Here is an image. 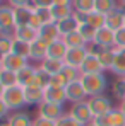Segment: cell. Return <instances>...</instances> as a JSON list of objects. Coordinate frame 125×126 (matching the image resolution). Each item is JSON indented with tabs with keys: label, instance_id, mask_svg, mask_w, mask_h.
Here are the masks:
<instances>
[{
	"label": "cell",
	"instance_id": "6da1fadb",
	"mask_svg": "<svg viewBox=\"0 0 125 126\" xmlns=\"http://www.w3.org/2000/svg\"><path fill=\"white\" fill-rule=\"evenodd\" d=\"M81 82L86 89L87 97L101 95L108 89V80H106L104 73H84V75H81Z\"/></svg>",
	"mask_w": 125,
	"mask_h": 126
},
{
	"label": "cell",
	"instance_id": "7a4b0ae2",
	"mask_svg": "<svg viewBox=\"0 0 125 126\" xmlns=\"http://www.w3.org/2000/svg\"><path fill=\"white\" fill-rule=\"evenodd\" d=\"M3 102L7 104V107L10 111H19L26 106V99H24V87L21 85H12L7 87L3 95H2Z\"/></svg>",
	"mask_w": 125,
	"mask_h": 126
},
{
	"label": "cell",
	"instance_id": "3957f363",
	"mask_svg": "<svg viewBox=\"0 0 125 126\" xmlns=\"http://www.w3.org/2000/svg\"><path fill=\"white\" fill-rule=\"evenodd\" d=\"M36 109H38V116H40V118L50 119V121L60 119L63 114L67 112L65 107H63V104H55V102H48V101H43Z\"/></svg>",
	"mask_w": 125,
	"mask_h": 126
},
{
	"label": "cell",
	"instance_id": "277c9868",
	"mask_svg": "<svg viewBox=\"0 0 125 126\" xmlns=\"http://www.w3.org/2000/svg\"><path fill=\"white\" fill-rule=\"evenodd\" d=\"M67 112H69L72 118H75L79 123H82V125H87V123H91V121L94 119V114H93L91 107L87 104V101H81V102L70 104V107H69Z\"/></svg>",
	"mask_w": 125,
	"mask_h": 126
},
{
	"label": "cell",
	"instance_id": "5b68a950",
	"mask_svg": "<svg viewBox=\"0 0 125 126\" xmlns=\"http://www.w3.org/2000/svg\"><path fill=\"white\" fill-rule=\"evenodd\" d=\"M87 104L91 107L94 118L96 116H101V114H108L111 109H115L113 104H111V99L106 97L104 94L101 95H93V97H87Z\"/></svg>",
	"mask_w": 125,
	"mask_h": 126
},
{
	"label": "cell",
	"instance_id": "8992f818",
	"mask_svg": "<svg viewBox=\"0 0 125 126\" xmlns=\"http://www.w3.org/2000/svg\"><path fill=\"white\" fill-rule=\"evenodd\" d=\"M16 29V10L9 3H0V32Z\"/></svg>",
	"mask_w": 125,
	"mask_h": 126
},
{
	"label": "cell",
	"instance_id": "52a82bcc",
	"mask_svg": "<svg viewBox=\"0 0 125 126\" xmlns=\"http://www.w3.org/2000/svg\"><path fill=\"white\" fill-rule=\"evenodd\" d=\"M65 94H67V101L69 102H81V101H87V94H86V89H84L81 79L75 80V82H70L65 87Z\"/></svg>",
	"mask_w": 125,
	"mask_h": 126
},
{
	"label": "cell",
	"instance_id": "ba28073f",
	"mask_svg": "<svg viewBox=\"0 0 125 126\" xmlns=\"http://www.w3.org/2000/svg\"><path fill=\"white\" fill-rule=\"evenodd\" d=\"M0 62H2V68H7V70H12V72H19L21 68H24L29 60L24 58L21 55H16V53H9V55H3L0 56Z\"/></svg>",
	"mask_w": 125,
	"mask_h": 126
},
{
	"label": "cell",
	"instance_id": "9c48e42d",
	"mask_svg": "<svg viewBox=\"0 0 125 126\" xmlns=\"http://www.w3.org/2000/svg\"><path fill=\"white\" fill-rule=\"evenodd\" d=\"M87 58V49L86 46L82 48H69L65 58H63V63L65 65H70V66H75L81 70V65L84 63V60Z\"/></svg>",
	"mask_w": 125,
	"mask_h": 126
},
{
	"label": "cell",
	"instance_id": "30bf717a",
	"mask_svg": "<svg viewBox=\"0 0 125 126\" xmlns=\"http://www.w3.org/2000/svg\"><path fill=\"white\" fill-rule=\"evenodd\" d=\"M38 38H40L41 41H45L46 44H50V43L60 39L62 36H60V31H58L57 22H48V24H43L41 27L38 29Z\"/></svg>",
	"mask_w": 125,
	"mask_h": 126
},
{
	"label": "cell",
	"instance_id": "8fae6325",
	"mask_svg": "<svg viewBox=\"0 0 125 126\" xmlns=\"http://www.w3.org/2000/svg\"><path fill=\"white\" fill-rule=\"evenodd\" d=\"M48 56V44L45 41H41L40 38L36 41H33L29 44V60L31 62H36L38 65Z\"/></svg>",
	"mask_w": 125,
	"mask_h": 126
},
{
	"label": "cell",
	"instance_id": "7c38bea8",
	"mask_svg": "<svg viewBox=\"0 0 125 126\" xmlns=\"http://www.w3.org/2000/svg\"><path fill=\"white\" fill-rule=\"evenodd\" d=\"M24 99H26V106H38L45 101V89L36 87V85H27L24 87Z\"/></svg>",
	"mask_w": 125,
	"mask_h": 126
},
{
	"label": "cell",
	"instance_id": "4fadbf2b",
	"mask_svg": "<svg viewBox=\"0 0 125 126\" xmlns=\"http://www.w3.org/2000/svg\"><path fill=\"white\" fill-rule=\"evenodd\" d=\"M5 123H7V126H33V119H31L29 112L19 109V111H12L7 116Z\"/></svg>",
	"mask_w": 125,
	"mask_h": 126
},
{
	"label": "cell",
	"instance_id": "5bb4252c",
	"mask_svg": "<svg viewBox=\"0 0 125 126\" xmlns=\"http://www.w3.org/2000/svg\"><path fill=\"white\" fill-rule=\"evenodd\" d=\"M14 38L17 41H24V43H31L38 39V29L31 27V26H16L14 29Z\"/></svg>",
	"mask_w": 125,
	"mask_h": 126
},
{
	"label": "cell",
	"instance_id": "9a60e30c",
	"mask_svg": "<svg viewBox=\"0 0 125 126\" xmlns=\"http://www.w3.org/2000/svg\"><path fill=\"white\" fill-rule=\"evenodd\" d=\"M106 21H104V26L110 27L111 31H118L124 27V7H118L111 12H108L106 16Z\"/></svg>",
	"mask_w": 125,
	"mask_h": 126
},
{
	"label": "cell",
	"instance_id": "2e32d148",
	"mask_svg": "<svg viewBox=\"0 0 125 126\" xmlns=\"http://www.w3.org/2000/svg\"><path fill=\"white\" fill-rule=\"evenodd\" d=\"M94 41L103 44L104 48H115V31H111L110 27H100L96 31V38Z\"/></svg>",
	"mask_w": 125,
	"mask_h": 126
},
{
	"label": "cell",
	"instance_id": "e0dca14e",
	"mask_svg": "<svg viewBox=\"0 0 125 126\" xmlns=\"http://www.w3.org/2000/svg\"><path fill=\"white\" fill-rule=\"evenodd\" d=\"M34 75H36V66L33 65H26L24 68H21L17 72V84L21 87H27V85L34 84Z\"/></svg>",
	"mask_w": 125,
	"mask_h": 126
},
{
	"label": "cell",
	"instance_id": "ac0fdd59",
	"mask_svg": "<svg viewBox=\"0 0 125 126\" xmlns=\"http://www.w3.org/2000/svg\"><path fill=\"white\" fill-rule=\"evenodd\" d=\"M81 73H104L103 65L100 63L98 56H93V55H87V58L84 60V63L81 65Z\"/></svg>",
	"mask_w": 125,
	"mask_h": 126
},
{
	"label": "cell",
	"instance_id": "d6986e66",
	"mask_svg": "<svg viewBox=\"0 0 125 126\" xmlns=\"http://www.w3.org/2000/svg\"><path fill=\"white\" fill-rule=\"evenodd\" d=\"M45 101H48V102H55V104H65V102H67L65 89L46 87V89H45Z\"/></svg>",
	"mask_w": 125,
	"mask_h": 126
},
{
	"label": "cell",
	"instance_id": "ffe728a7",
	"mask_svg": "<svg viewBox=\"0 0 125 126\" xmlns=\"http://www.w3.org/2000/svg\"><path fill=\"white\" fill-rule=\"evenodd\" d=\"M63 60H57V58H50V56H46L45 60H43L38 66L40 68H43L48 75H57V73H60L63 68Z\"/></svg>",
	"mask_w": 125,
	"mask_h": 126
},
{
	"label": "cell",
	"instance_id": "44dd1931",
	"mask_svg": "<svg viewBox=\"0 0 125 126\" xmlns=\"http://www.w3.org/2000/svg\"><path fill=\"white\" fill-rule=\"evenodd\" d=\"M67 51H69V48H67V44L63 43L62 38L48 44V56H50V58L63 60V58H65V55H67Z\"/></svg>",
	"mask_w": 125,
	"mask_h": 126
},
{
	"label": "cell",
	"instance_id": "7402d4cb",
	"mask_svg": "<svg viewBox=\"0 0 125 126\" xmlns=\"http://www.w3.org/2000/svg\"><path fill=\"white\" fill-rule=\"evenodd\" d=\"M14 10H16V26H29V22L33 19V14H34V7L27 5V7L14 9Z\"/></svg>",
	"mask_w": 125,
	"mask_h": 126
},
{
	"label": "cell",
	"instance_id": "603a6c76",
	"mask_svg": "<svg viewBox=\"0 0 125 126\" xmlns=\"http://www.w3.org/2000/svg\"><path fill=\"white\" fill-rule=\"evenodd\" d=\"M57 26H58L60 36H67V34H70V32L79 31V24H77V21H75L72 16H70V17H67V19L58 21V22H57Z\"/></svg>",
	"mask_w": 125,
	"mask_h": 126
},
{
	"label": "cell",
	"instance_id": "cb8c5ba5",
	"mask_svg": "<svg viewBox=\"0 0 125 126\" xmlns=\"http://www.w3.org/2000/svg\"><path fill=\"white\" fill-rule=\"evenodd\" d=\"M50 10H51V16H53V21H55V22L70 17L72 12H74L72 5H51Z\"/></svg>",
	"mask_w": 125,
	"mask_h": 126
},
{
	"label": "cell",
	"instance_id": "d4e9b609",
	"mask_svg": "<svg viewBox=\"0 0 125 126\" xmlns=\"http://www.w3.org/2000/svg\"><path fill=\"white\" fill-rule=\"evenodd\" d=\"M111 72L117 77H125V51L124 49H117V56H115V62H113V66H111Z\"/></svg>",
	"mask_w": 125,
	"mask_h": 126
},
{
	"label": "cell",
	"instance_id": "484cf974",
	"mask_svg": "<svg viewBox=\"0 0 125 126\" xmlns=\"http://www.w3.org/2000/svg\"><path fill=\"white\" fill-rule=\"evenodd\" d=\"M62 39H63V43L67 44V48H82V46L87 44V43L84 41V38L81 36L79 31L70 32V34H67V36H62Z\"/></svg>",
	"mask_w": 125,
	"mask_h": 126
},
{
	"label": "cell",
	"instance_id": "4316f807",
	"mask_svg": "<svg viewBox=\"0 0 125 126\" xmlns=\"http://www.w3.org/2000/svg\"><path fill=\"white\" fill-rule=\"evenodd\" d=\"M115 56H117V49L115 48H108L104 53H101L98 58H100V63L103 65L104 70H111L113 66V62H115Z\"/></svg>",
	"mask_w": 125,
	"mask_h": 126
},
{
	"label": "cell",
	"instance_id": "83f0119b",
	"mask_svg": "<svg viewBox=\"0 0 125 126\" xmlns=\"http://www.w3.org/2000/svg\"><path fill=\"white\" fill-rule=\"evenodd\" d=\"M0 82L5 85V87L19 85V84H17V72L7 70V68H2V70H0Z\"/></svg>",
	"mask_w": 125,
	"mask_h": 126
},
{
	"label": "cell",
	"instance_id": "f1b7e54d",
	"mask_svg": "<svg viewBox=\"0 0 125 126\" xmlns=\"http://www.w3.org/2000/svg\"><path fill=\"white\" fill-rule=\"evenodd\" d=\"M115 9H118L117 0H96V3H94V10L101 12V14H104V16H106L108 12L115 10Z\"/></svg>",
	"mask_w": 125,
	"mask_h": 126
},
{
	"label": "cell",
	"instance_id": "f546056e",
	"mask_svg": "<svg viewBox=\"0 0 125 126\" xmlns=\"http://www.w3.org/2000/svg\"><path fill=\"white\" fill-rule=\"evenodd\" d=\"M94 3H96V0H72V9L77 12L89 14L94 10Z\"/></svg>",
	"mask_w": 125,
	"mask_h": 126
},
{
	"label": "cell",
	"instance_id": "4dcf8cb0",
	"mask_svg": "<svg viewBox=\"0 0 125 126\" xmlns=\"http://www.w3.org/2000/svg\"><path fill=\"white\" fill-rule=\"evenodd\" d=\"M62 73L63 77H65V80L70 84V82H75V80H79L81 79V70L79 68H75V66H70V65H63V68H62Z\"/></svg>",
	"mask_w": 125,
	"mask_h": 126
},
{
	"label": "cell",
	"instance_id": "1f68e13d",
	"mask_svg": "<svg viewBox=\"0 0 125 126\" xmlns=\"http://www.w3.org/2000/svg\"><path fill=\"white\" fill-rule=\"evenodd\" d=\"M50 79H51V75H48L43 68L36 66V75H34V84L33 85L41 87V89H46V87L50 85Z\"/></svg>",
	"mask_w": 125,
	"mask_h": 126
},
{
	"label": "cell",
	"instance_id": "d6a6232c",
	"mask_svg": "<svg viewBox=\"0 0 125 126\" xmlns=\"http://www.w3.org/2000/svg\"><path fill=\"white\" fill-rule=\"evenodd\" d=\"M104 21H106L104 14L98 12V10H93V12H89V14H87V24H91V26H93V27H96V29L104 27Z\"/></svg>",
	"mask_w": 125,
	"mask_h": 126
},
{
	"label": "cell",
	"instance_id": "836d02e7",
	"mask_svg": "<svg viewBox=\"0 0 125 126\" xmlns=\"http://www.w3.org/2000/svg\"><path fill=\"white\" fill-rule=\"evenodd\" d=\"M96 27H93L91 24H82V26H79V32H81V36L84 38V41L86 43H91L94 41V38H96Z\"/></svg>",
	"mask_w": 125,
	"mask_h": 126
},
{
	"label": "cell",
	"instance_id": "e575fe53",
	"mask_svg": "<svg viewBox=\"0 0 125 126\" xmlns=\"http://www.w3.org/2000/svg\"><path fill=\"white\" fill-rule=\"evenodd\" d=\"M12 53L16 55H21L24 58L29 60V43H24V41H17L14 38V46H12Z\"/></svg>",
	"mask_w": 125,
	"mask_h": 126
},
{
	"label": "cell",
	"instance_id": "d590c367",
	"mask_svg": "<svg viewBox=\"0 0 125 126\" xmlns=\"http://www.w3.org/2000/svg\"><path fill=\"white\" fill-rule=\"evenodd\" d=\"M108 116H110L111 126H125V114L118 107H117V109H111V111L108 112Z\"/></svg>",
	"mask_w": 125,
	"mask_h": 126
},
{
	"label": "cell",
	"instance_id": "8d00e7d4",
	"mask_svg": "<svg viewBox=\"0 0 125 126\" xmlns=\"http://www.w3.org/2000/svg\"><path fill=\"white\" fill-rule=\"evenodd\" d=\"M111 94H113L118 101H124V99H125V87H124V80H122V77H118V79L111 84Z\"/></svg>",
	"mask_w": 125,
	"mask_h": 126
},
{
	"label": "cell",
	"instance_id": "74e56055",
	"mask_svg": "<svg viewBox=\"0 0 125 126\" xmlns=\"http://www.w3.org/2000/svg\"><path fill=\"white\" fill-rule=\"evenodd\" d=\"M12 46H14V38L0 34V56L12 53Z\"/></svg>",
	"mask_w": 125,
	"mask_h": 126
},
{
	"label": "cell",
	"instance_id": "f35d334b",
	"mask_svg": "<svg viewBox=\"0 0 125 126\" xmlns=\"http://www.w3.org/2000/svg\"><path fill=\"white\" fill-rule=\"evenodd\" d=\"M34 14L40 17V21H41L43 24L55 22V21H53V16H51V10H50V7H34Z\"/></svg>",
	"mask_w": 125,
	"mask_h": 126
},
{
	"label": "cell",
	"instance_id": "ab89813d",
	"mask_svg": "<svg viewBox=\"0 0 125 126\" xmlns=\"http://www.w3.org/2000/svg\"><path fill=\"white\" fill-rule=\"evenodd\" d=\"M86 49H87V55H93V56H100L101 53H104L108 48H104L103 44H100V43L96 41H91L86 44Z\"/></svg>",
	"mask_w": 125,
	"mask_h": 126
},
{
	"label": "cell",
	"instance_id": "60d3db41",
	"mask_svg": "<svg viewBox=\"0 0 125 126\" xmlns=\"http://www.w3.org/2000/svg\"><path fill=\"white\" fill-rule=\"evenodd\" d=\"M55 123H57V126H84L82 123H79L75 118H72L69 112H65L62 118H60V119H57Z\"/></svg>",
	"mask_w": 125,
	"mask_h": 126
},
{
	"label": "cell",
	"instance_id": "b9f144b4",
	"mask_svg": "<svg viewBox=\"0 0 125 126\" xmlns=\"http://www.w3.org/2000/svg\"><path fill=\"white\" fill-rule=\"evenodd\" d=\"M67 80H65V77H63L62 73H57V75H51V79H50V85L48 87H57V89H65L67 87Z\"/></svg>",
	"mask_w": 125,
	"mask_h": 126
},
{
	"label": "cell",
	"instance_id": "7bdbcfd3",
	"mask_svg": "<svg viewBox=\"0 0 125 126\" xmlns=\"http://www.w3.org/2000/svg\"><path fill=\"white\" fill-rule=\"evenodd\" d=\"M115 48L117 49H125V27L115 31Z\"/></svg>",
	"mask_w": 125,
	"mask_h": 126
},
{
	"label": "cell",
	"instance_id": "ee69618b",
	"mask_svg": "<svg viewBox=\"0 0 125 126\" xmlns=\"http://www.w3.org/2000/svg\"><path fill=\"white\" fill-rule=\"evenodd\" d=\"M33 126H57L55 121H50V119H45V118H40L36 116V119H33Z\"/></svg>",
	"mask_w": 125,
	"mask_h": 126
},
{
	"label": "cell",
	"instance_id": "f6af8a7d",
	"mask_svg": "<svg viewBox=\"0 0 125 126\" xmlns=\"http://www.w3.org/2000/svg\"><path fill=\"white\" fill-rule=\"evenodd\" d=\"M72 17L77 21V24H79V26L87 24V14H86V12H77V10H74V12H72Z\"/></svg>",
	"mask_w": 125,
	"mask_h": 126
},
{
	"label": "cell",
	"instance_id": "bcb514c9",
	"mask_svg": "<svg viewBox=\"0 0 125 126\" xmlns=\"http://www.w3.org/2000/svg\"><path fill=\"white\" fill-rule=\"evenodd\" d=\"M94 123L98 126H111V123H110V116L108 114H101V116H96L94 119H93Z\"/></svg>",
	"mask_w": 125,
	"mask_h": 126
},
{
	"label": "cell",
	"instance_id": "7dc6e473",
	"mask_svg": "<svg viewBox=\"0 0 125 126\" xmlns=\"http://www.w3.org/2000/svg\"><path fill=\"white\" fill-rule=\"evenodd\" d=\"M7 3L14 9H19V7H27L31 5V0H7Z\"/></svg>",
	"mask_w": 125,
	"mask_h": 126
},
{
	"label": "cell",
	"instance_id": "c3c4849f",
	"mask_svg": "<svg viewBox=\"0 0 125 126\" xmlns=\"http://www.w3.org/2000/svg\"><path fill=\"white\" fill-rule=\"evenodd\" d=\"M31 5L33 7H51L53 0H31Z\"/></svg>",
	"mask_w": 125,
	"mask_h": 126
},
{
	"label": "cell",
	"instance_id": "681fc988",
	"mask_svg": "<svg viewBox=\"0 0 125 126\" xmlns=\"http://www.w3.org/2000/svg\"><path fill=\"white\" fill-rule=\"evenodd\" d=\"M9 112H10V109H9L7 104L3 102V99H0V121H2L3 118H7V116H9Z\"/></svg>",
	"mask_w": 125,
	"mask_h": 126
},
{
	"label": "cell",
	"instance_id": "f907efd6",
	"mask_svg": "<svg viewBox=\"0 0 125 126\" xmlns=\"http://www.w3.org/2000/svg\"><path fill=\"white\" fill-rule=\"evenodd\" d=\"M53 5H72V0H53Z\"/></svg>",
	"mask_w": 125,
	"mask_h": 126
},
{
	"label": "cell",
	"instance_id": "816d5d0a",
	"mask_svg": "<svg viewBox=\"0 0 125 126\" xmlns=\"http://www.w3.org/2000/svg\"><path fill=\"white\" fill-rule=\"evenodd\" d=\"M118 109H120V111H122V112L125 114V99H124V101H120V106H118Z\"/></svg>",
	"mask_w": 125,
	"mask_h": 126
},
{
	"label": "cell",
	"instance_id": "f5cc1de1",
	"mask_svg": "<svg viewBox=\"0 0 125 126\" xmlns=\"http://www.w3.org/2000/svg\"><path fill=\"white\" fill-rule=\"evenodd\" d=\"M5 89H7V87L0 82V99H2V95H3V92H5Z\"/></svg>",
	"mask_w": 125,
	"mask_h": 126
},
{
	"label": "cell",
	"instance_id": "db71d44e",
	"mask_svg": "<svg viewBox=\"0 0 125 126\" xmlns=\"http://www.w3.org/2000/svg\"><path fill=\"white\" fill-rule=\"evenodd\" d=\"M84 126H98V125H96L94 121H91V123H87V125H84Z\"/></svg>",
	"mask_w": 125,
	"mask_h": 126
},
{
	"label": "cell",
	"instance_id": "11a10c76",
	"mask_svg": "<svg viewBox=\"0 0 125 126\" xmlns=\"http://www.w3.org/2000/svg\"><path fill=\"white\" fill-rule=\"evenodd\" d=\"M124 27H125V7H124Z\"/></svg>",
	"mask_w": 125,
	"mask_h": 126
},
{
	"label": "cell",
	"instance_id": "9f6ffc18",
	"mask_svg": "<svg viewBox=\"0 0 125 126\" xmlns=\"http://www.w3.org/2000/svg\"><path fill=\"white\" fill-rule=\"evenodd\" d=\"M0 126H7V123H0Z\"/></svg>",
	"mask_w": 125,
	"mask_h": 126
},
{
	"label": "cell",
	"instance_id": "6f0895ef",
	"mask_svg": "<svg viewBox=\"0 0 125 126\" xmlns=\"http://www.w3.org/2000/svg\"><path fill=\"white\" fill-rule=\"evenodd\" d=\"M122 7H125V0H122Z\"/></svg>",
	"mask_w": 125,
	"mask_h": 126
},
{
	"label": "cell",
	"instance_id": "680465c9",
	"mask_svg": "<svg viewBox=\"0 0 125 126\" xmlns=\"http://www.w3.org/2000/svg\"><path fill=\"white\" fill-rule=\"evenodd\" d=\"M122 80H124V87H125V77H122Z\"/></svg>",
	"mask_w": 125,
	"mask_h": 126
},
{
	"label": "cell",
	"instance_id": "91938a15",
	"mask_svg": "<svg viewBox=\"0 0 125 126\" xmlns=\"http://www.w3.org/2000/svg\"><path fill=\"white\" fill-rule=\"evenodd\" d=\"M0 70H2V62H0Z\"/></svg>",
	"mask_w": 125,
	"mask_h": 126
},
{
	"label": "cell",
	"instance_id": "94428289",
	"mask_svg": "<svg viewBox=\"0 0 125 126\" xmlns=\"http://www.w3.org/2000/svg\"><path fill=\"white\" fill-rule=\"evenodd\" d=\"M2 2H3V0H0V3H2ZM5 2H7V0H5Z\"/></svg>",
	"mask_w": 125,
	"mask_h": 126
},
{
	"label": "cell",
	"instance_id": "6125c7cd",
	"mask_svg": "<svg viewBox=\"0 0 125 126\" xmlns=\"http://www.w3.org/2000/svg\"><path fill=\"white\" fill-rule=\"evenodd\" d=\"M124 51H125V49H124Z\"/></svg>",
	"mask_w": 125,
	"mask_h": 126
}]
</instances>
